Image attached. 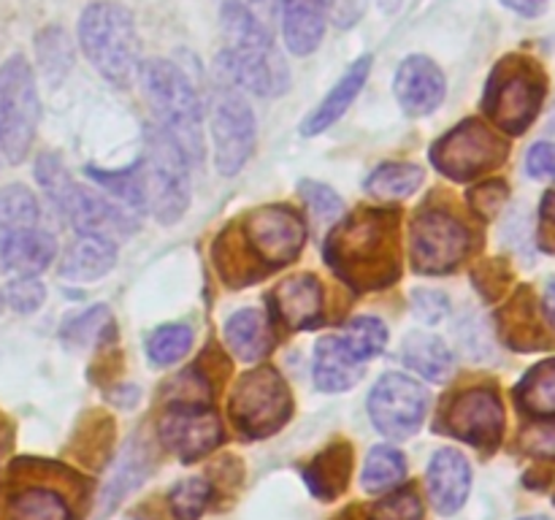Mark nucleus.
I'll use <instances>...</instances> for the list:
<instances>
[{"label":"nucleus","instance_id":"14","mask_svg":"<svg viewBox=\"0 0 555 520\" xmlns=\"http://www.w3.org/2000/svg\"><path fill=\"white\" fill-rule=\"evenodd\" d=\"M504 426H507V417H504L502 395L496 393V388H488V385L459 390L444 404L437 422L439 431H444L448 437L461 439V442L486 450V453L499 447L504 437Z\"/></svg>","mask_w":555,"mask_h":520},{"label":"nucleus","instance_id":"38","mask_svg":"<svg viewBox=\"0 0 555 520\" xmlns=\"http://www.w3.org/2000/svg\"><path fill=\"white\" fill-rule=\"evenodd\" d=\"M211 498V485L201 477H188L179 480L177 485L168 491V504L177 520H198L201 512L206 509Z\"/></svg>","mask_w":555,"mask_h":520},{"label":"nucleus","instance_id":"12","mask_svg":"<svg viewBox=\"0 0 555 520\" xmlns=\"http://www.w3.org/2000/svg\"><path fill=\"white\" fill-rule=\"evenodd\" d=\"M431 166L453 182H472V179L491 173L507 160L509 144L482 119H464L450 133L434 141Z\"/></svg>","mask_w":555,"mask_h":520},{"label":"nucleus","instance_id":"8","mask_svg":"<svg viewBox=\"0 0 555 520\" xmlns=\"http://www.w3.org/2000/svg\"><path fill=\"white\" fill-rule=\"evenodd\" d=\"M233 231L258 276L291 265L307 242V225L298 211L285 204H266L247 211Z\"/></svg>","mask_w":555,"mask_h":520},{"label":"nucleus","instance_id":"33","mask_svg":"<svg viewBox=\"0 0 555 520\" xmlns=\"http://www.w3.org/2000/svg\"><path fill=\"white\" fill-rule=\"evenodd\" d=\"M406 477V460L390 444H377L372 447V453L366 455V464H363L361 485L369 493H385L390 487L399 485Z\"/></svg>","mask_w":555,"mask_h":520},{"label":"nucleus","instance_id":"49","mask_svg":"<svg viewBox=\"0 0 555 520\" xmlns=\"http://www.w3.org/2000/svg\"><path fill=\"white\" fill-rule=\"evenodd\" d=\"M328 16L339 27H352L363 14V0H325Z\"/></svg>","mask_w":555,"mask_h":520},{"label":"nucleus","instance_id":"23","mask_svg":"<svg viewBox=\"0 0 555 520\" xmlns=\"http://www.w3.org/2000/svg\"><path fill=\"white\" fill-rule=\"evenodd\" d=\"M117 265V244L92 233H79L68 244L57 265V274L68 282H95Z\"/></svg>","mask_w":555,"mask_h":520},{"label":"nucleus","instance_id":"44","mask_svg":"<svg viewBox=\"0 0 555 520\" xmlns=\"http://www.w3.org/2000/svg\"><path fill=\"white\" fill-rule=\"evenodd\" d=\"M472 280H475V287L480 290V296L486 298V301H499L502 292L507 290L513 274H509L504 260H482V263L475 265V271H472Z\"/></svg>","mask_w":555,"mask_h":520},{"label":"nucleus","instance_id":"26","mask_svg":"<svg viewBox=\"0 0 555 520\" xmlns=\"http://www.w3.org/2000/svg\"><path fill=\"white\" fill-rule=\"evenodd\" d=\"M225 344L238 361H260L274 344L271 320L260 309H238L225 320Z\"/></svg>","mask_w":555,"mask_h":520},{"label":"nucleus","instance_id":"20","mask_svg":"<svg viewBox=\"0 0 555 520\" xmlns=\"http://www.w3.org/2000/svg\"><path fill=\"white\" fill-rule=\"evenodd\" d=\"M428 498L439 515H455L472 491V466L459 450H439L428 464Z\"/></svg>","mask_w":555,"mask_h":520},{"label":"nucleus","instance_id":"40","mask_svg":"<svg viewBox=\"0 0 555 520\" xmlns=\"http://www.w3.org/2000/svg\"><path fill=\"white\" fill-rule=\"evenodd\" d=\"M106 330H112V317H108V309L106 307H92L87 312L76 314L65 323L63 328V341L74 347H87V344H95L106 336Z\"/></svg>","mask_w":555,"mask_h":520},{"label":"nucleus","instance_id":"10","mask_svg":"<svg viewBox=\"0 0 555 520\" xmlns=\"http://www.w3.org/2000/svg\"><path fill=\"white\" fill-rule=\"evenodd\" d=\"M475 247V233L444 206H423L410 225V260L417 274H450Z\"/></svg>","mask_w":555,"mask_h":520},{"label":"nucleus","instance_id":"55","mask_svg":"<svg viewBox=\"0 0 555 520\" xmlns=\"http://www.w3.org/2000/svg\"><path fill=\"white\" fill-rule=\"evenodd\" d=\"M0 309H3V296H0Z\"/></svg>","mask_w":555,"mask_h":520},{"label":"nucleus","instance_id":"53","mask_svg":"<svg viewBox=\"0 0 555 520\" xmlns=\"http://www.w3.org/2000/svg\"><path fill=\"white\" fill-rule=\"evenodd\" d=\"M5 442H9V422H5V417L0 415V450L5 447Z\"/></svg>","mask_w":555,"mask_h":520},{"label":"nucleus","instance_id":"11","mask_svg":"<svg viewBox=\"0 0 555 520\" xmlns=\"http://www.w3.org/2000/svg\"><path fill=\"white\" fill-rule=\"evenodd\" d=\"M41 101L36 76L22 54L0 65V152L5 160L22 162L36 141Z\"/></svg>","mask_w":555,"mask_h":520},{"label":"nucleus","instance_id":"35","mask_svg":"<svg viewBox=\"0 0 555 520\" xmlns=\"http://www.w3.org/2000/svg\"><path fill=\"white\" fill-rule=\"evenodd\" d=\"M41 217L36 195L22 184H5L0 190V233L16 231V227H36Z\"/></svg>","mask_w":555,"mask_h":520},{"label":"nucleus","instance_id":"34","mask_svg":"<svg viewBox=\"0 0 555 520\" xmlns=\"http://www.w3.org/2000/svg\"><path fill=\"white\" fill-rule=\"evenodd\" d=\"M339 339L345 341V347L350 350V355L356 358V361L366 363L385 352V347H388V328H385L383 320L363 314V317H356L347 323V328L341 330Z\"/></svg>","mask_w":555,"mask_h":520},{"label":"nucleus","instance_id":"19","mask_svg":"<svg viewBox=\"0 0 555 520\" xmlns=\"http://www.w3.org/2000/svg\"><path fill=\"white\" fill-rule=\"evenodd\" d=\"M269 301L271 320L291 330H309L323 320V285L314 274H296L276 282Z\"/></svg>","mask_w":555,"mask_h":520},{"label":"nucleus","instance_id":"21","mask_svg":"<svg viewBox=\"0 0 555 520\" xmlns=\"http://www.w3.org/2000/svg\"><path fill=\"white\" fill-rule=\"evenodd\" d=\"M57 255L52 233L38 227H16L0 233V263L14 276H38Z\"/></svg>","mask_w":555,"mask_h":520},{"label":"nucleus","instance_id":"41","mask_svg":"<svg viewBox=\"0 0 555 520\" xmlns=\"http://www.w3.org/2000/svg\"><path fill=\"white\" fill-rule=\"evenodd\" d=\"M90 177L95 179L98 184H103V190L117 195L122 204L133 206L135 211H146L144 193H141V182H139V173H135V166L128 168V171H95V168H90Z\"/></svg>","mask_w":555,"mask_h":520},{"label":"nucleus","instance_id":"17","mask_svg":"<svg viewBox=\"0 0 555 520\" xmlns=\"http://www.w3.org/2000/svg\"><path fill=\"white\" fill-rule=\"evenodd\" d=\"M553 320L545 307L537 301L531 287H518L515 296L496 312V330L504 344L515 352L553 350L555 336L551 330Z\"/></svg>","mask_w":555,"mask_h":520},{"label":"nucleus","instance_id":"18","mask_svg":"<svg viewBox=\"0 0 555 520\" xmlns=\"http://www.w3.org/2000/svg\"><path fill=\"white\" fill-rule=\"evenodd\" d=\"M393 92L399 106L410 117H426V114L437 112L448 92V81H444L442 68L434 63L426 54H410L401 60L399 70L393 79Z\"/></svg>","mask_w":555,"mask_h":520},{"label":"nucleus","instance_id":"48","mask_svg":"<svg viewBox=\"0 0 555 520\" xmlns=\"http://www.w3.org/2000/svg\"><path fill=\"white\" fill-rule=\"evenodd\" d=\"M526 168L534 179H555V144L553 141H542V144L531 146L529 157H526Z\"/></svg>","mask_w":555,"mask_h":520},{"label":"nucleus","instance_id":"13","mask_svg":"<svg viewBox=\"0 0 555 520\" xmlns=\"http://www.w3.org/2000/svg\"><path fill=\"white\" fill-rule=\"evenodd\" d=\"M211 144L222 177H236L255 152V114L231 81L211 90Z\"/></svg>","mask_w":555,"mask_h":520},{"label":"nucleus","instance_id":"45","mask_svg":"<svg viewBox=\"0 0 555 520\" xmlns=\"http://www.w3.org/2000/svg\"><path fill=\"white\" fill-rule=\"evenodd\" d=\"M423 504L415 496V491H401L396 496L383 498L372 507L369 520H421Z\"/></svg>","mask_w":555,"mask_h":520},{"label":"nucleus","instance_id":"7","mask_svg":"<svg viewBox=\"0 0 555 520\" xmlns=\"http://www.w3.org/2000/svg\"><path fill=\"white\" fill-rule=\"evenodd\" d=\"M146 211L157 222L171 225L190 206V160L182 146L163 128L144 130V157L135 162Z\"/></svg>","mask_w":555,"mask_h":520},{"label":"nucleus","instance_id":"27","mask_svg":"<svg viewBox=\"0 0 555 520\" xmlns=\"http://www.w3.org/2000/svg\"><path fill=\"white\" fill-rule=\"evenodd\" d=\"M401 358H404L406 368L417 372L428 382H444L455 368L453 350L428 330H412L401 347Z\"/></svg>","mask_w":555,"mask_h":520},{"label":"nucleus","instance_id":"37","mask_svg":"<svg viewBox=\"0 0 555 520\" xmlns=\"http://www.w3.org/2000/svg\"><path fill=\"white\" fill-rule=\"evenodd\" d=\"M36 52H38V65H41L49 81L63 79V76L68 74L70 63H74V57H70L68 36H65V30H60V27H47V30L38 32Z\"/></svg>","mask_w":555,"mask_h":520},{"label":"nucleus","instance_id":"46","mask_svg":"<svg viewBox=\"0 0 555 520\" xmlns=\"http://www.w3.org/2000/svg\"><path fill=\"white\" fill-rule=\"evenodd\" d=\"M412 309H415V314L423 323L437 325L450 314V301L442 290L421 287V290H412Z\"/></svg>","mask_w":555,"mask_h":520},{"label":"nucleus","instance_id":"51","mask_svg":"<svg viewBox=\"0 0 555 520\" xmlns=\"http://www.w3.org/2000/svg\"><path fill=\"white\" fill-rule=\"evenodd\" d=\"M502 3L520 16H540L547 9V0H502Z\"/></svg>","mask_w":555,"mask_h":520},{"label":"nucleus","instance_id":"1","mask_svg":"<svg viewBox=\"0 0 555 520\" xmlns=\"http://www.w3.org/2000/svg\"><path fill=\"white\" fill-rule=\"evenodd\" d=\"M325 263L347 287L372 292L401 276V214L396 209H358L331 227Z\"/></svg>","mask_w":555,"mask_h":520},{"label":"nucleus","instance_id":"24","mask_svg":"<svg viewBox=\"0 0 555 520\" xmlns=\"http://www.w3.org/2000/svg\"><path fill=\"white\" fill-rule=\"evenodd\" d=\"M372 63H374L372 54H363V57H358L356 63L345 70V76L336 81L334 90H331L328 95L318 103V108L304 119L301 125L304 135L323 133V130H328L336 119H341V114L352 106L358 92H361L363 84H366L369 74H372Z\"/></svg>","mask_w":555,"mask_h":520},{"label":"nucleus","instance_id":"9","mask_svg":"<svg viewBox=\"0 0 555 520\" xmlns=\"http://www.w3.org/2000/svg\"><path fill=\"white\" fill-rule=\"evenodd\" d=\"M233 428L249 439L280 431L293 415V395L274 366H255L236 379L228 401Z\"/></svg>","mask_w":555,"mask_h":520},{"label":"nucleus","instance_id":"52","mask_svg":"<svg viewBox=\"0 0 555 520\" xmlns=\"http://www.w3.org/2000/svg\"><path fill=\"white\" fill-rule=\"evenodd\" d=\"M540 214L547 225H555V190H547L545 193V198H542V206H540Z\"/></svg>","mask_w":555,"mask_h":520},{"label":"nucleus","instance_id":"3","mask_svg":"<svg viewBox=\"0 0 555 520\" xmlns=\"http://www.w3.org/2000/svg\"><path fill=\"white\" fill-rule=\"evenodd\" d=\"M141 90L152 106L157 128L166 130L188 160L204 157V122H201V101L195 95L193 81L184 76L171 60L150 57L139 68Z\"/></svg>","mask_w":555,"mask_h":520},{"label":"nucleus","instance_id":"42","mask_svg":"<svg viewBox=\"0 0 555 520\" xmlns=\"http://www.w3.org/2000/svg\"><path fill=\"white\" fill-rule=\"evenodd\" d=\"M43 298H47V287H43V282L38 276H14L5 285V301L20 314H30L36 309H41Z\"/></svg>","mask_w":555,"mask_h":520},{"label":"nucleus","instance_id":"39","mask_svg":"<svg viewBox=\"0 0 555 520\" xmlns=\"http://www.w3.org/2000/svg\"><path fill=\"white\" fill-rule=\"evenodd\" d=\"M298 193H301L304 204H307L309 214L314 217L318 225H336L341 220V211H345V200L336 195V190H331L328 184L314 182V179H301L298 182Z\"/></svg>","mask_w":555,"mask_h":520},{"label":"nucleus","instance_id":"54","mask_svg":"<svg viewBox=\"0 0 555 520\" xmlns=\"http://www.w3.org/2000/svg\"><path fill=\"white\" fill-rule=\"evenodd\" d=\"M520 520H551V518H545V515H531V518H520Z\"/></svg>","mask_w":555,"mask_h":520},{"label":"nucleus","instance_id":"28","mask_svg":"<svg viewBox=\"0 0 555 520\" xmlns=\"http://www.w3.org/2000/svg\"><path fill=\"white\" fill-rule=\"evenodd\" d=\"M352 469V453L350 444L336 442L328 450L318 455L312 464L304 469V480H307L309 491L323 502H334L341 491L347 487V477Z\"/></svg>","mask_w":555,"mask_h":520},{"label":"nucleus","instance_id":"31","mask_svg":"<svg viewBox=\"0 0 555 520\" xmlns=\"http://www.w3.org/2000/svg\"><path fill=\"white\" fill-rule=\"evenodd\" d=\"M423 179L426 173L415 162H385L369 173L366 190L383 200H399L415 195L423 187Z\"/></svg>","mask_w":555,"mask_h":520},{"label":"nucleus","instance_id":"36","mask_svg":"<svg viewBox=\"0 0 555 520\" xmlns=\"http://www.w3.org/2000/svg\"><path fill=\"white\" fill-rule=\"evenodd\" d=\"M190 347H193V330L188 325L171 323L152 330L146 339V355L155 366H171L188 355Z\"/></svg>","mask_w":555,"mask_h":520},{"label":"nucleus","instance_id":"22","mask_svg":"<svg viewBox=\"0 0 555 520\" xmlns=\"http://www.w3.org/2000/svg\"><path fill=\"white\" fill-rule=\"evenodd\" d=\"M282 36L287 49L298 57H307L320 47L328 22L325 0H280Z\"/></svg>","mask_w":555,"mask_h":520},{"label":"nucleus","instance_id":"47","mask_svg":"<svg viewBox=\"0 0 555 520\" xmlns=\"http://www.w3.org/2000/svg\"><path fill=\"white\" fill-rule=\"evenodd\" d=\"M520 447L534 458H555V417L526 428L520 437Z\"/></svg>","mask_w":555,"mask_h":520},{"label":"nucleus","instance_id":"5","mask_svg":"<svg viewBox=\"0 0 555 520\" xmlns=\"http://www.w3.org/2000/svg\"><path fill=\"white\" fill-rule=\"evenodd\" d=\"M36 179L47 198L54 204V209L63 211L79 233H92V236H103L117 244L133 236L135 227H139V222L122 206L108 200L106 195L76 184L65 162L52 152H43L38 157Z\"/></svg>","mask_w":555,"mask_h":520},{"label":"nucleus","instance_id":"32","mask_svg":"<svg viewBox=\"0 0 555 520\" xmlns=\"http://www.w3.org/2000/svg\"><path fill=\"white\" fill-rule=\"evenodd\" d=\"M9 520H70V509L52 487L30 485L11 496Z\"/></svg>","mask_w":555,"mask_h":520},{"label":"nucleus","instance_id":"6","mask_svg":"<svg viewBox=\"0 0 555 520\" xmlns=\"http://www.w3.org/2000/svg\"><path fill=\"white\" fill-rule=\"evenodd\" d=\"M547 95V76L529 54H507L488 76L482 108L499 130L520 135L534 125Z\"/></svg>","mask_w":555,"mask_h":520},{"label":"nucleus","instance_id":"43","mask_svg":"<svg viewBox=\"0 0 555 520\" xmlns=\"http://www.w3.org/2000/svg\"><path fill=\"white\" fill-rule=\"evenodd\" d=\"M509 198V187L502 179H488V182L477 184L469 190V206L480 220H493L499 211L504 209Z\"/></svg>","mask_w":555,"mask_h":520},{"label":"nucleus","instance_id":"4","mask_svg":"<svg viewBox=\"0 0 555 520\" xmlns=\"http://www.w3.org/2000/svg\"><path fill=\"white\" fill-rule=\"evenodd\" d=\"M79 43L92 68L106 81L128 87L141 68V41L130 9L98 0L79 16Z\"/></svg>","mask_w":555,"mask_h":520},{"label":"nucleus","instance_id":"15","mask_svg":"<svg viewBox=\"0 0 555 520\" xmlns=\"http://www.w3.org/2000/svg\"><path fill=\"white\" fill-rule=\"evenodd\" d=\"M428 412V390L410 374L390 372L377 379L369 393V417L388 439H410Z\"/></svg>","mask_w":555,"mask_h":520},{"label":"nucleus","instance_id":"25","mask_svg":"<svg viewBox=\"0 0 555 520\" xmlns=\"http://www.w3.org/2000/svg\"><path fill=\"white\" fill-rule=\"evenodd\" d=\"M314 385L323 393H345L356 388L363 377V363L350 355L339 334L323 336L314 347Z\"/></svg>","mask_w":555,"mask_h":520},{"label":"nucleus","instance_id":"2","mask_svg":"<svg viewBox=\"0 0 555 520\" xmlns=\"http://www.w3.org/2000/svg\"><path fill=\"white\" fill-rule=\"evenodd\" d=\"M222 36L225 49L217 57V68L238 90H249L260 98H274L291 87V70L276 49L269 27L255 20L236 0L222 9Z\"/></svg>","mask_w":555,"mask_h":520},{"label":"nucleus","instance_id":"16","mask_svg":"<svg viewBox=\"0 0 555 520\" xmlns=\"http://www.w3.org/2000/svg\"><path fill=\"white\" fill-rule=\"evenodd\" d=\"M163 444L179 455L184 464L209 455L220 447L222 428L209 404H179L171 401L157 422Z\"/></svg>","mask_w":555,"mask_h":520},{"label":"nucleus","instance_id":"29","mask_svg":"<svg viewBox=\"0 0 555 520\" xmlns=\"http://www.w3.org/2000/svg\"><path fill=\"white\" fill-rule=\"evenodd\" d=\"M150 474V455L144 450L135 447V442H130L125 447V453L119 455L117 464L108 471V480L103 482L101 504H98V518L108 515L135 485L144 482V477Z\"/></svg>","mask_w":555,"mask_h":520},{"label":"nucleus","instance_id":"50","mask_svg":"<svg viewBox=\"0 0 555 520\" xmlns=\"http://www.w3.org/2000/svg\"><path fill=\"white\" fill-rule=\"evenodd\" d=\"M236 3L244 5L266 27H269V22L276 20V9H280V0H236Z\"/></svg>","mask_w":555,"mask_h":520},{"label":"nucleus","instance_id":"30","mask_svg":"<svg viewBox=\"0 0 555 520\" xmlns=\"http://www.w3.org/2000/svg\"><path fill=\"white\" fill-rule=\"evenodd\" d=\"M515 404L531 417L551 420L555 417V358L537 363L524 374L515 388Z\"/></svg>","mask_w":555,"mask_h":520}]
</instances>
